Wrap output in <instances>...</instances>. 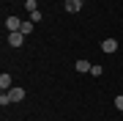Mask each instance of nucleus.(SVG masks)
Listing matches in <instances>:
<instances>
[{"label": "nucleus", "mask_w": 123, "mask_h": 121, "mask_svg": "<svg viewBox=\"0 0 123 121\" xmlns=\"http://www.w3.org/2000/svg\"><path fill=\"white\" fill-rule=\"evenodd\" d=\"M25 8H27V14H33V11H38V3H36V0H27Z\"/></svg>", "instance_id": "nucleus-9"}, {"label": "nucleus", "mask_w": 123, "mask_h": 121, "mask_svg": "<svg viewBox=\"0 0 123 121\" xmlns=\"http://www.w3.org/2000/svg\"><path fill=\"white\" fill-rule=\"evenodd\" d=\"M41 17H44V14H41V11H33V14H30V17H27V19H30V22H38Z\"/></svg>", "instance_id": "nucleus-11"}, {"label": "nucleus", "mask_w": 123, "mask_h": 121, "mask_svg": "<svg viewBox=\"0 0 123 121\" xmlns=\"http://www.w3.org/2000/svg\"><path fill=\"white\" fill-rule=\"evenodd\" d=\"M0 105H3V107H6V105H11V99H8V94H6V91L0 94Z\"/></svg>", "instance_id": "nucleus-12"}, {"label": "nucleus", "mask_w": 123, "mask_h": 121, "mask_svg": "<svg viewBox=\"0 0 123 121\" xmlns=\"http://www.w3.org/2000/svg\"><path fill=\"white\" fill-rule=\"evenodd\" d=\"M33 25H36V22H30V19H22V28H19V30H22L25 36H30V33H33Z\"/></svg>", "instance_id": "nucleus-8"}, {"label": "nucleus", "mask_w": 123, "mask_h": 121, "mask_svg": "<svg viewBox=\"0 0 123 121\" xmlns=\"http://www.w3.org/2000/svg\"><path fill=\"white\" fill-rule=\"evenodd\" d=\"M115 107H118V110H123V94H118V96H115Z\"/></svg>", "instance_id": "nucleus-13"}, {"label": "nucleus", "mask_w": 123, "mask_h": 121, "mask_svg": "<svg viewBox=\"0 0 123 121\" xmlns=\"http://www.w3.org/2000/svg\"><path fill=\"white\" fill-rule=\"evenodd\" d=\"M101 50H104L107 55L118 52V39H104V41H101Z\"/></svg>", "instance_id": "nucleus-2"}, {"label": "nucleus", "mask_w": 123, "mask_h": 121, "mask_svg": "<svg viewBox=\"0 0 123 121\" xmlns=\"http://www.w3.org/2000/svg\"><path fill=\"white\" fill-rule=\"evenodd\" d=\"M101 72H104V69H101L98 63H93V66H90V74H93V77H101Z\"/></svg>", "instance_id": "nucleus-10"}, {"label": "nucleus", "mask_w": 123, "mask_h": 121, "mask_svg": "<svg viewBox=\"0 0 123 121\" xmlns=\"http://www.w3.org/2000/svg\"><path fill=\"white\" fill-rule=\"evenodd\" d=\"M6 39H8V44H11V47H22L27 36H25L22 30H14V33H8V36H6Z\"/></svg>", "instance_id": "nucleus-1"}, {"label": "nucleus", "mask_w": 123, "mask_h": 121, "mask_svg": "<svg viewBox=\"0 0 123 121\" xmlns=\"http://www.w3.org/2000/svg\"><path fill=\"white\" fill-rule=\"evenodd\" d=\"M0 88H3V91H11V88H14V80H11V74H8V72L0 74Z\"/></svg>", "instance_id": "nucleus-5"}, {"label": "nucleus", "mask_w": 123, "mask_h": 121, "mask_svg": "<svg viewBox=\"0 0 123 121\" xmlns=\"http://www.w3.org/2000/svg\"><path fill=\"white\" fill-rule=\"evenodd\" d=\"M90 66H93L90 61H77V63H74V69H77L79 74H85V72H90Z\"/></svg>", "instance_id": "nucleus-7"}, {"label": "nucleus", "mask_w": 123, "mask_h": 121, "mask_svg": "<svg viewBox=\"0 0 123 121\" xmlns=\"http://www.w3.org/2000/svg\"><path fill=\"white\" fill-rule=\"evenodd\" d=\"M6 28H8V33L19 30V28H22V19L19 17H6Z\"/></svg>", "instance_id": "nucleus-4"}, {"label": "nucleus", "mask_w": 123, "mask_h": 121, "mask_svg": "<svg viewBox=\"0 0 123 121\" xmlns=\"http://www.w3.org/2000/svg\"><path fill=\"white\" fill-rule=\"evenodd\" d=\"M6 94H8L11 105H14V102H22V99H25V91H22V88H17V85H14L11 91H6Z\"/></svg>", "instance_id": "nucleus-3"}, {"label": "nucleus", "mask_w": 123, "mask_h": 121, "mask_svg": "<svg viewBox=\"0 0 123 121\" xmlns=\"http://www.w3.org/2000/svg\"><path fill=\"white\" fill-rule=\"evenodd\" d=\"M66 11L68 14H79L82 11V0H66Z\"/></svg>", "instance_id": "nucleus-6"}]
</instances>
